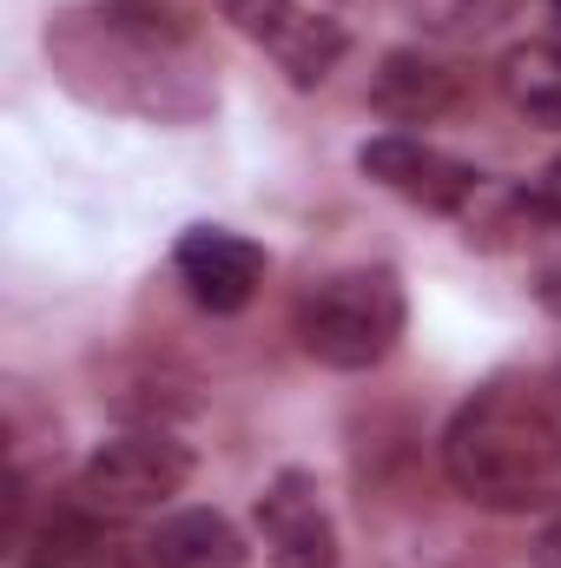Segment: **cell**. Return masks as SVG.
Returning <instances> with one entry per match:
<instances>
[{"label": "cell", "instance_id": "6da1fadb", "mask_svg": "<svg viewBox=\"0 0 561 568\" xmlns=\"http://www.w3.org/2000/svg\"><path fill=\"white\" fill-rule=\"evenodd\" d=\"M53 73L106 113H140L159 126H185L212 113V87L172 27L126 7H73L47 27Z\"/></svg>", "mask_w": 561, "mask_h": 568}, {"label": "cell", "instance_id": "7a4b0ae2", "mask_svg": "<svg viewBox=\"0 0 561 568\" xmlns=\"http://www.w3.org/2000/svg\"><path fill=\"white\" fill-rule=\"evenodd\" d=\"M442 469L456 496L496 516H522L561 496V404L536 377L482 384L442 429Z\"/></svg>", "mask_w": 561, "mask_h": 568}, {"label": "cell", "instance_id": "3957f363", "mask_svg": "<svg viewBox=\"0 0 561 568\" xmlns=\"http://www.w3.org/2000/svg\"><path fill=\"white\" fill-rule=\"evenodd\" d=\"M404 324H410V297H404V278L384 265H350L317 278L290 317L304 357L324 371H377L404 344Z\"/></svg>", "mask_w": 561, "mask_h": 568}, {"label": "cell", "instance_id": "277c9868", "mask_svg": "<svg viewBox=\"0 0 561 568\" xmlns=\"http://www.w3.org/2000/svg\"><path fill=\"white\" fill-rule=\"evenodd\" d=\"M185 483H192V449L178 436L126 429L80 463L73 489H80V509H93L100 523H133V516H159Z\"/></svg>", "mask_w": 561, "mask_h": 568}, {"label": "cell", "instance_id": "5b68a950", "mask_svg": "<svg viewBox=\"0 0 561 568\" xmlns=\"http://www.w3.org/2000/svg\"><path fill=\"white\" fill-rule=\"evenodd\" d=\"M357 165H364V179H377L384 192L410 199L422 212H442V219L469 212V205L489 192V179H482L469 159L417 140V133H377V140H364Z\"/></svg>", "mask_w": 561, "mask_h": 568}, {"label": "cell", "instance_id": "8992f818", "mask_svg": "<svg viewBox=\"0 0 561 568\" xmlns=\"http://www.w3.org/2000/svg\"><path fill=\"white\" fill-rule=\"evenodd\" d=\"M218 13L278 60L290 87H324L337 73V60L350 53V33L330 13H310L297 0H218Z\"/></svg>", "mask_w": 561, "mask_h": 568}, {"label": "cell", "instance_id": "52a82bcc", "mask_svg": "<svg viewBox=\"0 0 561 568\" xmlns=\"http://www.w3.org/2000/svg\"><path fill=\"white\" fill-rule=\"evenodd\" d=\"M258 523V542L272 568H337L344 549H337V523H330V503L317 489L310 469H278L252 509Z\"/></svg>", "mask_w": 561, "mask_h": 568}, {"label": "cell", "instance_id": "ba28073f", "mask_svg": "<svg viewBox=\"0 0 561 568\" xmlns=\"http://www.w3.org/2000/svg\"><path fill=\"white\" fill-rule=\"evenodd\" d=\"M172 272L192 291V304H205L212 317H232L258 297L265 284V252L225 225H192L178 245H172Z\"/></svg>", "mask_w": 561, "mask_h": 568}, {"label": "cell", "instance_id": "9c48e42d", "mask_svg": "<svg viewBox=\"0 0 561 568\" xmlns=\"http://www.w3.org/2000/svg\"><path fill=\"white\" fill-rule=\"evenodd\" d=\"M370 100H377V113L397 120V126H429V120H442V113L462 106V73H456L449 60H436V53L404 47V53L384 60Z\"/></svg>", "mask_w": 561, "mask_h": 568}, {"label": "cell", "instance_id": "30bf717a", "mask_svg": "<svg viewBox=\"0 0 561 568\" xmlns=\"http://www.w3.org/2000/svg\"><path fill=\"white\" fill-rule=\"evenodd\" d=\"M145 549L159 568H245V536L218 509H172Z\"/></svg>", "mask_w": 561, "mask_h": 568}, {"label": "cell", "instance_id": "8fae6325", "mask_svg": "<svg viewBox=\"0 0 561 568\" xmlns=\"http://www.w3.org/2000/svg\"><path fill=\"white\" fill-rule=\"evenodd\" d=\"M27 568H159V562H152L145 542H113L100 529V516L73 503L47 523V556H33Z\"/></svg>", "mask_w": 561, "mask_h": 568}, {"label": "cell", "instance_id": "7c38bea8", "mask_svg": "<svg viewBox=\"0 0 561 568\" xmlns=\"http://www.w3.org/2000/svg\"><path fill=\"white\" fill-rule=\"evenodd\" d=\"M502 100L542 126V133H561V47L555 40H529V47H509L502 53Z\"/></svg>", "mask_w": 561, "mask_h": 568}, {"label": "cell", "instance_id": "4fadbf2b", "mask_svg": "<svg viewBox=\"0 0 561 568\" xmlns=\"http://www.w3.org/2000/svg\"><path fill=\"white\" fill-rule=\"evenodd\" d=\"M422 27L429 33H456V40H476L489 27H502L516 13V0H417Z\"/></svg>", "mask_w": 561, "mask_h": 568}, {"label": "cell", "instance_id": "5bb4252c", "mask_svg": "<svg viewBox=\"0 0 561 568\" xmlns=\"http://www.w3.org/2000/svg\"><path fill=\"white\" fill-rule=\"evenodd\" d=\"M536 199H542V219H549V225H561V159H549V172H542Z\"/></svg>", "mask_w": 561, "mask_h": 568}, {"label": "cell", "instance_id": "9a60e30c", "mask_svg": "<svg viewBox=\"0 0 561 568\" xmlns=\"http://www.w3.org/2000/svg\"><path fill=\"white\" fill-rule=\"evenodd\" d=\"M536 568H561V516L536 536Z\"/></svg>", "mask_w": 561, "mask_h": 568}, {"label": "cell", "instance_id": "2e32d148", "mask_svg": "<svg viewBox=\"0 0 561 568\" xmlns=\"http://www.w3.org/2000/svg\"><path fill=\"white\" fill-rule=\"evenodd\" d=\"M536 297H542V311H555L561 317V265H549V272L536 278Z\"/></svg>", "mask_w": 561, "mask_h": 568}, {"label": "cell", "instance_id": "e0dca14e", "mask_svg": "<svg viewBox=\"0 0 561 568\" xmlns=\"http://www.w3.org/2000/svg\"><path fill=\"white\" fill-rule=\"evenodd\" d=\"M555 7H561V0H555Z\"/></svg>", "mask_w": 561, "mask_h": 568}]
</instances>
